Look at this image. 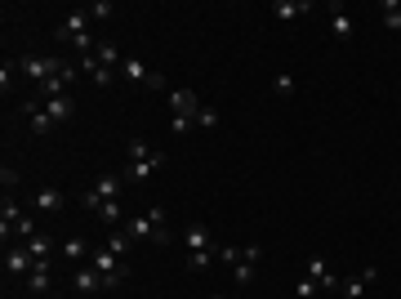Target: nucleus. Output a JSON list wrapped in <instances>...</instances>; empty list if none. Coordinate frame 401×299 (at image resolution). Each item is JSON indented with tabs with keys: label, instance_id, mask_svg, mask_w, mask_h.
<instances>
[{
	"label": "nucleus",
	"instance_id": "aec40b11",
	"mask_svg": "<svg viewBox=\"0 0 401 299\" xmlns=\"http://www.w3.org/2000/svg\"><path fill=\"white\" fill-rule=\"evenodd\" d=\"M330 27H335L339 41H352V32H357V27H352V18L344 14V5H330Z\"/></svg>",
	"mask_w": 401,
	"mask_h": 299
},
{
	"label": "nucleus",
	"instance_id": "b1692460",
	"mask_svg": "<svg viewBox=\"0 0 401 299\" xmlns=\"http://www.w3.org/2000/svg\"><path fill=\"white\" fill-rule=\"evenodd\" d=\"M272 94H276V99H290V94H295V76H290V71H276Z\"/></svg>",
	"mask_w": 401,
	"mask_h": 299
},
{
	"label": "nucleus",
	"instance_id": "2eb2a0df",
	"mask_svg": "<svg viewBox=\"0 0 401 299\" xmlns=\"http://www.w3.org/2000/svg\"><path fill=\"white\" fill-rule=\"evenodd\" d=\"M90 255H94V250L85 246V237H67V242H63V259H67V264H90Z\"/></svg>",
	"mask_w": 401,
	"mask_h": 299
},
{
	"label": "nucleus",
	"instance_id": "412c9836",
	"mask_svg": "<svg viewBox=\"0 0 401 299\" xmlns=\"http://www.w3.org/2000/svg\"><path fill=\"white\" fill-rule=\"evenodd\" d=\"M27 250H31V259H36V264H50V250H54L50 232H36L31 242H27Z\"/></svg>",
	"mask_w": 401,
	"mask_h": 299
},
{
	"label": "nucleus",
	"instance_id": "9d476101",
	"mask_svg": "<svg viewBox=\"0 0 401 299\" xmlns=\"http://www.w3.org/2000/svg\"><path fill=\"white\" fill-rule=\"evenodd\" d=\"M5 268L18 272V277H22V272H31V268H36L31 250H27V246H9V250H5Z\"/></svg>",
	"mask_w": 401,
	"mask_h": 299
},
{
	"label": "nucleus",
	"instance_id": "6e6552de",
	"mask_svg": "<svg viewBox=\"0 0 401 299\" xmlns=\"http://www.w3.org/2000/svg\"><path fill=\"white\" fill-rule=\"evenodd\" d=\"M76 291H80V295H103V291H107V286H103V272L90 268V264H80V268H76Z\"/></svg>",
	"mask_w": 401,
	"mask_h": 299
},
{
	"label": "nucleus",
	"instance_id": "423d86ee",
	"mask_svg": "<svg viewBox=\"0 0 401 299\" xmlns=\"http://www.w3.org/2000/svg\"><path fill=\"white\" fill-rule=\"evenodd\" d=\"M161 165H165V157H161V152H152L148 161H125V174H120V179H125V183H143V179H148L152 170H161Z\"/></svg>",
	"mask_w": 401,
	"mask_h": 299
},
{
	"label": "nucleus",
	"instance_id": "f03ea898",
	"mask_svg": "<svg viewBox=\"0 0 401 299\" xmlns=\"http://www.w3.org/2000/svg\"><path fill=\"white\" fill-rule=\"evenodd\" d=\"M120 183H125V179H120V174H112V170H107V174H99V179H94V183L80 193V206L99 214V206H103V201H120Z\"/></svg>",
	"mask_w": 401,
	"mask_h": 299
},
{
	"label": "nucleus",
	"instance_id": "4468645a",
	"mask_svg": "<svg viewBox=\"0 0 401 299\" xmlns=\"http://www.w3.org/2000/svg\"><path fill=\"white\" fill-rule=\"evenodd\" d=\"M27 291H31V295H50V291H54V277H50V264H36V268L27 272Z\"/></svg>",
	"mask_w": 401,
	"mask_h": 299
},
{
	"label": "nucleus",
	"instance_id": "cd10ccee",
	"mask_svg": "<svg viewBox=\"0 0 401 299\" xmlns=\"http://www.w3.org/2000/svg\"><path fill=\"white\" fill-rule=\"evenodd\" d=\"M85 9H90V18H99V22L116 14V9H112V0H99V5H85Z\"/></svg>",
	"mask_w": 401,
	"mask_h": 299
},
{
	"label": "nucleus",
	"instance_id": "dca6fc26",
	"mask_svg": "<svg viewBox=\"0 0 401 299\" xmlns=\"http://www.w3.org/2000/svg\"><path fill=\"white\" fill-rule=\"evenodd\" d=\"M31 206L45 210V214H58V210H63V193H58V188H41V193L31 197Z\"/></svg>",
	"mask_w": 401,
	"mask_h": 299
},
{
	"label": "nucleus",
	"instance_id": "a878e982",
	"mask_svg": "<svg viewBox=\"0 0 401 299\" xmlns=\"http://www.w3.org/2000/svg\"><path fill=\"white\" fill-rule=\"evenodd\" d=\"M232 277H237V286H250L254 281V264H250V259H241V264L232 268Z\"/></svg>",
	"mask_w": 401,
	"mask_h": 299
},
{
	"label": "nucleus",
	"instance_id": "f3484780",
	"mask_svg": "<svg viewBox=\"0 0 401 299\" xmlns=\"http://www.w3.org/2000/svg\"><path fill=\"white\" fill-rule=\"evenodd\" d=\"M308 0H276L272 5V18H281V22H290V18H299V14H308Z\"/></svg>",
	"mask_w": 401,
	"mask_h": 299
},
{
	"label": "nucleus",
	"instance_id": "0eeeda50",
	"mask_svg": "<svg viewBox=\"0 0 401 299\" xmlns=\"http://www.w3.org/2000/svg\"><path fill=\"white\" fill-rule=\"evenodd\" d=\"M303 268H308V277L317 281V291H339V277L330 272V264H325L321 255H312V259H308V264H303Z\"/></svg>",
	"mask_w": 401,
	"mask_h": 299
},
{
	"label": "nucleus",
	"instance_id": "6ab92c4d",
	"mask_svg": "<svg viewBox=\"0 0 401 299\" xmlns=\"http://www.w3.org/2000/svg\"><path fill=\"white\" fill-rule=\"evenodd\" d=\"M107 250H112L116 259H129V255H134V237H129L125 228H116L112 237H107Z\"/></svg>",
	"mask_w": 401,
	"mask_h": 299
},
{
	"label": "nucleus",
	"instance_id": "7ed1b4c3",
	"mask_svg": "<svg viewBox=\"0 0 401 299\" xmlns=\"http://www.w3.org/2000/svg\"><path fill=\"white\" fill-rule=\"evenodd\" d=\"M169 103H174V121H169V130H174V134H188V130L197 125V116H201L197 94H192V90H174V94H169Z\"/></svg>",
	"mask_w": 401,
	"mask_h": 299
},
{
	"label": "nucleus",
	"instance_id": "c85d7f7f",
	"mask_svg": "<svg viewBox=\"0 0 401 299\" xmlns=\"http://www.w3.org/2000/svg\"><path fill=\"white\" fill-rule=\"evenodd\" d=\"M197 125H201V130H214V125H218V112H214V107H201Z\"/></svg>",
	"mask_w": 401,
	"mask_h": 299
},
{
	"label": "nucleus",
	"instance_id": "f8f14e48",
	"mask_svg": "<svg viewBox=\"0 0 401 299\" xmlns=\"http://www.w3.org/2000/svg\"><path fill=\"white\" fill-rule=\"evenodd\" d=\"M379 277V268H361L357 277H348V281H339V295H348V299H357L361 291H366V286Z\"/></svg>",
	"mask_w": 401,
	"mask_h": 299
},
{
	"label": "nucleus",
	"instance_id": "393cba45",
	"mask_svg": "<svg viewBox=\"0 0 401 299\" xmlns=\"http://www.w3.org/2000/svg\"><path fill=\"white\" fill-rule=\"evenodd\" d=\"M384 27L388 32H401V5H384Z\"/></svg>",
	"mask_w": 401,
	"mask_h": 299
},
{
	"label": "nucleus",
	"instance_id": "bb28decb",
	"mask_svg": "<svg viewBox=\"0 0 401 299\" xmlns=\"http://www.w3.org/2000/svg\"><path fill=\"white\" fill-rule=\"evenodd\" d=\"M36 232H41V228H36V219H27V214H22V219H18V228H14V237H22V242H31Z\"/></svg>",
	"mask_w": 401,
	"mask_h": 299
},
{
	"label": "nucleus",
	"instance_id": "4be33fe9",
	"mask_svg": "<svg viewBox=\"0 0 401 299\" xmlns=\"http://www.w3.org/2000/svg\"><path fill=\"white\" fill-rule=\"evenodd\" d=\"M99 219H103V223H112V228H125L129 214L120 210V201H103V206H99Z\"/></svg>",
	"mask_w": 401,
	"mask_h": 299
},
{
	"label": "nucleus",
	"instance_id": "ddd939ff",
	"mask_svg": "<svg viewBox=\"0 0 401 299\" xmlns=\"http://www.w3.org/2000/svg\"><path fill=\"white\" fill-rule=\"evenodd\" d=\"M90 268H99L103 277H107V272H120V277H125V272H129V268L120 264V259H116V255H112V250H107V246H103V250H94V255H90Z\"/></svg>",
	"mask_w": 401,
	"mask_h": 299
},
{
	"label": "nucleus",
	"instance_id": "20e7f679",
	"mask_svg": "<svg viewBox=\"0 0 401 299\" xmlns=\"http://www.w3.org/2000/svg\"><path fill=\"white\" fill-rule=\"evenodd\" d=\"M116 76H125V81H139V85H152V90H165V85H169V81H165V71H156V67H148V63H139L134 54H125V58H120Z\"/></svg>",
	"mask_w": 401,
	"mask_h": 299
},
{
	"label": "nucleus",
	"instance_id": "2f4dec72",
	"mask_svg": "<svg viewBox=\"0 0 401 299\" xmlns=\"http://www.w3.org/2000/svg\"><path fill=\"white\" fill-rule=\"evenodd\" d=\"M9 81H14V71H9V63L0 67V90H5V99H9Z\"/></svg>",
	"mask_w": 401,
	"mask_h": 299
},
{
	"label": "nucleus",
	"instance_id": "473e14b6",
	"mask_svg": "<svg viewBox=\"0 0 401 299\" xmlns=\"http://www.w3.org/2000/svg\"><path fill=\"white\" fill-rule=\"evenodd\" d=\"M214 299H223V295H214Z\"/></svg>",
	"mask_w": 401,
	"mask_h": 299
},
{
	"label": "nucleus",
	"instance_id": "5701e85b",
	"mask_svg": "<svg viewBox=\"0 0 401 299\" xmlns=\"http://www.w3.org/2000/svg\"><path fill=\"white\" fill-rule=\"evenodd\" d=\"M218 246H223V242H218ZM218 246L214 250H192V255H188V272H205V268H210L218 259Z\"/></svg>",
	"mask_w": 401,
	"mask_h": 299
},
{
	"label": "nucleus",
	"instance_id": "f257e3e1",
	"mask_svg": "<svg viewBox=\"0 0 401 299\" xmlns=\"http://www.w3.org/2000/svg\"><path fill=\"white\" fill-rule=\"evenodd\" d=\"M18 67H22V76H27L31 85H45V81H54V76H63V71H67V63H63V58H54V54H22Z\"/></svg>",
	"mask_w": 401,
	"mask_h": 299
},
{
	"label": "nucleus",
	"instance_id": "a211bd4d",
	"mask_svg": "<svg viewBox=\"0 0 401 299\" xmlns=\"http://www.w3.org/2000/svg\"><path fill=\"white\" fill-rule=\"evenodd\" d=\"M218 242H214V232L205 228V223H192L188 228V250H214Z\"/></svg>",
	"mask_w": 401,
	"mask_h": 299
},
{
	"label": "nucleus",
	"instance_id": "9b49d317",
	"mask_svg": "<svg viewBox=\"0 0 401 299\" xmlns=\"http://www.w3.org/2000/svg\"><path fill=\"white\" fill-rule=\"evenodd\" d=\"M22 112H27V125H31V134H50V130H54V121L45 116V107L36 103V99H27V103H22Z\"/></svg>",
	"mask_w": 401,
	"mask_h": 299
},
{
	"label": "nucleus",
	"instance_id": "39448f33",
	"mask_svg": "<svg viewBox=\"0 0 401 299\" xmlns=\"http://www.w3.org/2000/svg\"><path fill=\"white\" fill-rule=\"evenodd\" d=\"M90 22H94V18H90V9L80 5V9H71V14L58 22V32H54V36H58V41H67V45H76V41H85V36H94V32H90Z\"/></svg>",
	"mask_w": 401,
	"mask_h": 299
},
{
	"label": "nucleus",
	"instance_id": "1a4fd4ad",
	"mask_svg": "<svg viewBox=\"0 0 401 299\" xmlns=\"http://www.w3.org/2000/svg\"><path fill=\"white\" fill-rule=\"evenodd\" d=\"M41 107H45V116H50L54 125H63V121H71V112H76V99L63 94V99H50V103H41Z\"/></svg>",
	"mask_w": 401,
	"mask_h": 299
},
{
	"label": "nucleus",
	"instance_id": "c756f323",
	"mask_svg": "<svg viewBox=\"0 0 401 299\" xmlns=\"http://www.w3.org/2000/svg\"><path fill=\"white\" fill-rule=\"evenodd\" d=\"M0 183H5V193H14V188H18V170H14V165L0 170Z\"/></svg>",
	"mask_w": 401,
	"mask_h": 299
},
{
	"label": "nucleus",
	"instance_id": "7c9ffc66",
	"mask_svg": "<svg viewBox=\"0 0 401 299\" xmlns=\"http://www.w3.org/2000/svg\"><path fill=\"white\" fill-rule=\"evenodd\" d=\"M295 291H299V295H303V299H308V295H317V281H312V277H303V281H299V286H295Z\"/></svg>",
	"mask_w": 401,
	"mask_h": 299
}]
</instances>
